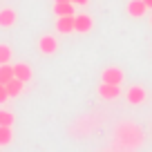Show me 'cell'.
I'll list each match as a JSON object with an SVG mask.
<instances>
[{
	"label": "cell",
	"instance_id": "obj_15",
	"mask_svg": "<svg viewBox=\"0 0 152 152\" xmlns=\"http://www.w3.org/2000/svg\"><path fill=\"white\" fill-rule=\"evenodd\" d=\"M0 125H14V114L9 110H0Z\"/></svg>",
	"mask_w": 152,
	"mask_h": 152
},
{
	"label": "cell",
	"instance_id": "obj_9",
	"mask_svg": "<svg viewBox=\"0 0 152 152\" xmlns=\"http://www.w3.org/2000/svg\"><path fill=\"white\" fill-rule=\"evenodd\" d=\"M145 11H148V7H145L143 0H130L128 2V14L132 16V18H141Z\"/></svg>",
	"mask_w": 152,
	"mask_h": 152
},
{
	"label": "cell",
	"instance_id": "obj_3",
	"mask_svg": "<svg viewBox=\"0 0 152 152\" xmlns=\"http://www.w3.org/2000/svg\"><path fill=\"white\" fill-rule=\"evenodd\" d=\"M92 27H94V20H92V16H87V14L74 16V31L87 34V31H92Z\"/></svg>",
	"mask_w": 152,
	"mask_h": 152
},
{
	"label": "cell",
	"instance_id": "obj_19",
	"mask_svg": "<svg viewBox=\"0 0 152 152\" xmlns=\"http://www.w3.org/2000/svg\"><path fill=\"white\" fill-rule=\"evenodd\" d=\"M56 2H72V0H56Z\"/></svg>",
	"mask_w": 152,
	"mask_h": 152
},
{
	"label": "cell",
	"instance_id": "obj_13",
	"mask_svg": "<svg viewBox=\"0 0 152 152\" xmlns=\"http://www.w3.org/2000/svg\"><path fill=\"white\" fill-rule=\"evenodd\" d=\"M11 141H14L11 125H0V145H9Z\"/></svg>",
	"mask_w": 152,
	"mask_h": 152
},
{
	"label": "cell",
	"instance_id": "obj_12",
	"mask_svg": "<svg viewBox=\"0 0 152 152\" xmlns=\"http://www.w3.org/2000/svg\"><path fill=\"white\" fill-rule=\"evenodd\" d=\"M11 78H14V65H9V63L0 65V83H2V85H7Z\"/></svg>",
	"mask_w": 152,
	"mask_h": 152
},
{
	"label": "cell",
	"instance_id": "obj_20",
	"mask_svg": "<svg viewBox=\"0 0 152 152\" xmlns=\"http://www.w3.org/2000/svg\"><path fill=\"white\" fill-rule=\"evenodd\" d=\"M150 25H152V16H150Z\"/></svg>",
	"mask_w": 152,
	"mask_h": 152
},
{
	"label": "cell",
	"instance_id": "obj_2",
	"mask_svg": "<svg viewBox=\"0 0 152 152\" xmlns=\"http://www.w3.org/2000/svg\"><path fill=\"white\" fill-rule=\"evenodd\" d=\"M99 96L105 101H114V99H119L121 96V85H112V83H103L101 81L99 85Z\"/></svg>",
	"mask_w": 152,
	"mask_h": 152
},
{
	"label": "cell",
	"instance_id": "obj_4",
	"mask_svg": "<svg viewBox=\"0 0 152 152\" xmlns=\"http://www.w3.org/2000/svg\"><path fill=\"white\" fill-rule=\"evenodd\" d=\"M125 99H128L130 105H141L145 101V90L141 85H132L128 92H125Z\"/></svg>",
	"mask_w": 152,
	"mask_h": 152
},
{
	"label": "cell",
	"instance_id": "obj_11",
	"mask_svg": "<svg viewBox=\"0 0 152 152\" xmlns=\"http://www.w3.org/2000/svg\"><path fill=\"white\" fill-rule=\"evenodd\" d=\"M54 14L56 16H76L74 2H54Z\"/></svg>",
	"mask_w": 152,
	"mask_h": 152
},
{
	"label": "cell",
	"instance_id": "obj_10",
	"mask_svg": "<svg viewBox=\"0 0 152 152\" xmlns=\"http://www.w3.org/2000/svg\"><path fill=\"white\" fill-rule=\"evenodd\" d=\"M23 85H25V83L20 81V78H16V76H14V78H11V81L5 85V87H7V94H9V99H14V96H20V94H23Z\"/></svg>",
	"mask_w": 152,
	"mask_h": 152
},
{
	"label": "cell",
	"instance_id": "obj_18",
	"mask_svg": "<svg viewBox=\"0 0 152 152\" xmlns=\"http://www.w3.org/2000/svg\"><path fill=\"white\" fill-rule=\"evenodd\" d=\"M143 2H145V7H148V9H152V0H143Z\"/></svg>",
	"mask_w": 152,
	"mask_h": 152
},
{
	"label": "cell",
	"instance_id": "obj_17",
	"mask_svg": "<svg viewBox=\"0 0 152 152\" xmlns=\"http://www.w3.org/2000/svg\"><path fill=\"white\" fill-rule=\"evenodd\" d=\"M72 2H74V5H87L90 0H72Z\"/></svg>",
	"mask_w": 152,
	"mask_h": 152
},
{
	"label": "cell",
	"instance_id": "obj_7",
	"mask_svg": "<svg viewBox=\"0 0 152 152\" xmlns=\"http://www.w3.org/2000/svg\"><path fill=\"white\" fill-rule=\"evenodd\" d=\"M56 31L58 34H72L74 31V16H58Z\"/></svg>",
	"mask_w": 152,
	"mask_h": 152
},
{
	"label": "cell",
	"instance_id": "obj_8",
	"mask_svg": "<svg viewBox=\"0 0 152 152\" xmlns=\"http://www.w3.org/2000/svg\"><path fill=\"white\" fill-rule=\"evenodd\" d=\"M16 20H18V14H16L14 9H9V7H5V9L0 11V27H14Z\"/></svg>",
	"mask_w": 152,
	"mask_h": 152
},
{
	"label": "cell",
	"instance_id": "obj_6",
	"mask_svg": "<svg viewBox=\"0 0 152 152\" xmlns=\"http://www.w3.org/2000/svg\"><path fill=\"white\" fill-rule=\"evenodd\" d=\"M14 76L20 78L23 83H27V81H31L34 72H31V67H29L27 63H16V65H14Z\"/></svg>",
	"mask_w": 152,
	"mask_h": 152
},
{
	"label": "cell",
	"instance_id": "obj_1",
	"mask_svg": "<svg viewBox=\"0 0 152 152\" xmlns=\"http://www.w3.org/2000/svg\"><path fill=\"white\" fill-rule=\"evenodd\" d=\"M101 81L112 83V85H121V83L125 81V74H123L121 67H107V69H103V74H101Z\"/></svg>",
	"mask_w": 152,
	"mask_h": 152
},
{
	"label": "cell",
	"instance_id": "obj_16",
	"mask_svg": "<svg viewBox=\"0 0 152 152\" xmlns=\"http://www.w3.org/2000/svg\"><path fill=\"white\" fill-rule=\"evenodd\" d=\"M7 99H9V94H7V87H5V85H2V83H0V105L5 103V101H7Z\"/></svg>",
	"mask_w": 152,
	"mask_h": 152
},
{
	"label": "cell",
	"instance_id": "obj_14",
	"mask_svg": "<svg viewBox=\"0 0 152 152\" xmlns=\"http://www.w3.org/2000/svg\"><path fill=\"white\" fill-rule=\"evenodd\" d=\"M11 61V47L5 43H0V65H5V63Z\"/></svg>",
	"mask_w": 152,
	"mask_h": 152
},
{
	"label": "cell",
	"instance_id": "obj_5",
	"mask_svg": "<svg viewBox=\"0 0 152 152\" xmlns=\"http://www.w3.org/2000/svg\"><path fill=\"white\" fill-rule=\"evenodd\" d=\"M38 49H40V54H45V56H49V54H56L58 40H56L54 36H43L40 40H38Z\"/></svg>",
	"mask_w": 152,
	"mask_h": 152
}]
</instances>
